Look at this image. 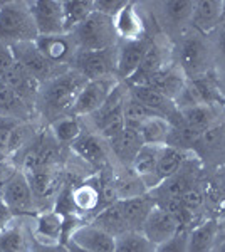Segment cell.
<instances>
[{
  "mask_svg": "<svg viewBox=\"0 0 225 252\" xmlns=\"http://www.w3.org/2000/svg\"><path fill=\"white\" fill-rule=\"evenodd\" d=\"M116 52L118 46L106 51H77L71 63V69L88 81L116 78Z\"/></svg>",
  "mask_w": 225,
  "mask_h": 252,
  "instance_id": "9c48e42d",
  "label": "cell"
},
{
  "mask_svg": "<svg viewBox=\"0 0 225 252\" xmlns=\"http://www.w3.org/2000/svg\"><path fill=\"white\" fill-rule=\"evenodd\" d=\"M86 83H88V79L71 67L57 74L56 78L49 79L47 83H44L40 86L37 103H35V108L39 109L40 116L44 120L47 118L49 125H51L57 118L69 115L77 94L81 93Z\"/></svg>",
  "mask_w": 225,
  "mask_h": 252,
  "instance_id": "6da1fadb",
  "label": "cell"
},
{
  "mask_svg": "<svg viewBox=\"0 0 225 252\" xmlns=\"http://www.w3.org/2000/svg\"><path fill=\"white\" fill-rule=\"evenodd\" d=\"M195 157L200 161H205L207 158H215L225 153V118L220 123L207 129L202 136L198 138L197 145L193 148Z\"/></svg>",
  "mask_w": 225,
  "mask_h": 252,
  "instance_id": "1f68e13d",
  "label": "cell"
},
{
  "mask_svg": "<svg viewBox=\"0 0 225 252\" xmlns=\"http://www.w3.org/2000/svg\"><path fill=\"white\" fill-rule=\"evenodd\" d=\"M69 34L76 40L79 51H106V49L116 47L120 42L113 19L97 12H93L83 24H79Z\"/></svg>",
  "mask_w": 225,
  "mask_h": 252,
  "instance_id": "5b68a950",
  "label": "cell"
},
{
  "mask_svg": "<svg viewBox=\"0 0 225 252\" xmlns=\"http://www.w3.org/2000/svg\"><path fill=\"white\" fill-rule=\"evenodd\" d=\"M64 215L54 209L37 212L32 227V241L40 246H63Z\"/></svg>",
  "mask_w": 225,
  "mask_h": 252,
  "instance_id": "e0dca14e",
  "label": "cell"
},
{
  "mask_svg": "<svg viewBox=\"0 0 225 252\" xmlns=\"http://www.w3.org/2000/svg\"><path fill=\"white\" fill-rule=\"evenodd\" d=\"M34 108L35 106L27 103L24 97H20L12 88L0 83V116L2 118L22 123L31 118Z\"/></svg>",
  "mask_w": 225,
  "mask_h": 252,
  "instance_id": "4dcf8cb0",
  "label": "cell"
},
{
  "mask_svg": "<svg viewBox=\"0 0 225 252\" xmlns=\"http://www.w3.org/2000/svg\"><path fill=\"white\" fill-rule=\"evenodd\" d=\"M29 9L39 35L67 34L64 26L63 0H32L29 2Z\"/></svg>",
  "mask_w": 225,
  "mask_h": 252,
  "instance_id": "7c38bea8",
  "label": "cell"
},
{
  "mask_svg": "<svg viewBox=\"0 0 225 252\" xmlns=\"http://www.w3.org/2000/svg\"><path fill=\"white\" fill-rule=\"evenodd\" d=\"M195 2L190 0H170V2H157L151 3L155 24L161 35L171 42H175L185 31L190 29L192 14H193Z\"/></svg>",
  "mask_w": 225,
  "mask_h": 252,
  "instance_id": "8992f818",
  "label": "cell"
},
{
  "mask_svg": "<svg viewBox=\"0 0 225 252\" xmlns=\"http://www.w3.org/2000/svg\"><path fill=\"white\" fill-rule=\"evenodd\" d=\"M89 222H93L94 225L103 229L104 232H108L109 235H113L114 239L129 232V227H128V223H126L125 215H123L120 202H114V204L97 210Z\"/></svg>",
  "mask_w": 225,
  "mask_h": 252,
  "instance_id": "d6a6232c",
  "label": "cell"
},
{
  "mask_svg": "<svg viewBox=\"0 0 225 252\" xmlns=\"http://www.w3.org/2000/svg\"><path fill=\"white\" fill-rule=\"evenodd\" d=\"M212 46V54H214L215 72L225 71V26L220 24L217 29L208 34Z\"/></svg>",
  "mask_w": 225,
  "mask_h": 252,
  "instance_id": "60d3db41",
  "label": "cell"
},
{
  "mask_svg": "<svg viewBox=\"0 0 225 252\" xmlns=\"http://www.w3.org/2000/svg\"><path fill=\"white\" fill-rule=\"evenodd\" d=\"M113 22L120 42H131L150 37L148 19L146 12L141 10V3L128 2V5L113 19Z\"/></svg>",
  "mask_w": 225,
  "mask_h": 252,
  "instance_id": "5bb4252c",
  "label": "cell"
},
{
  "mask_svg": "<svg viewBox=\"0 0 225 252\" xmlns=\"http://www.w3.org/2000/svg\"><path fill=\"white\" fill-rule=\"evenodd\" d=\"M15 64V59H14V54H12V49L7 42L0 40V79L3 78L9 69Z\"/></svg>",
  "mask_w": 225,
  "mask_h": 252,
  "instance_id": "f6af8a7d",
  "label": "cell"
},
{
  "mask_svg": "<svg viewBox=\"0 0 225 252\" xmlns=\"http://www.w3.org/2000/svg\"><path fill=\"white\" fill-rule=\"evenodd\" d=\"M173 63L187 81L202 79L215 72L210 39L205 34L188 29L173 42Z\"/></svg>",
  "mask_w": 225,
  "mask_h": 252,
  "instance_id": "7a4b0ae2",
  "label": "cell"
},
{
  "mask_svg": "<svg viewBox=\"0 0 225 252\" xmlns=\"http://www.w3.org/2000/svg\"><path fill=\"white\" fill-rule=\"evenodd\" d=\"M71 200L76 214H96L101 207V177L86 178L72 187Z\"/></svg>",
  "mask_w": 225,
  "mask_h": 252,
  "instance_id": "603a6c76",
  "label": "cell"
},
{
  "mask_svg": "<svg viewBox=\"0 0 225 252\" xmlns=\"http://www.w3.org/2000/svg\"><path fill=\"white\" fill-rule=\"evenodd\" d=\"M71 150L84 163L97 166V168H104L109 163V158H111L108 143L99 135H96V133L88 128L71 145Z\"/></svg>",
  "mask_w": 225,
  "mask_h": 252,
  "instance_id": "2e32d148",
  "label": "cell"
},
{
  "mask_svg": "<svg viewBox=\"0 0 225 252\" xmlns=\"http://www.w3.org/2000/svg\"><path fill=\"white\" fill-rule=\"evenodd\" d=\"M14 217H15V215L12 214V210L5 204H3L2 200H0V234H2L3 230L10 225L12 220H14Z\"/></svg>",
  "mask_w": 225,
  "mask_h": 252,
  "instance_id": "bcb514c9",
  "label": "cell"
},
{
  "mask_svg": "<svg viewBox=\"0 0 225 252\" xmlns=\"http://www.w3.org/2000/svg\"><path fill=\"white\" fill-rule=\"evenodd\" d=\"M0 200L9 207L14 215L34 214L37 209L29 178L20 168L12 170L5 177L0 187Z\"/></svg>",
  "mask_w": 225,
  "mask_h": 252,
  "instance_id": "ba28073f",
  "label": "cell"
},
{
  "mask_svg": "<svg viewBox=\"0 0 225 252\" xmlns=\"http://www.w3.org/2000/svg\"><path fill=\"white\" fill-rule=\"evenodd\" d=\"M215 83H217V88H219L220 96H222V99L225 103V71L215 72Z\"/></svg>",
  "mask_w": 225,
  "mask_h": 252,
  "instance_id": "681fc988",
  "label": "cell"
},
{
  "mask_svg": "<svg viewBox=\"0 0 225 252\" xmlns=\"http://www.w3.org/2000/svg\"><path fill=\"white\" fill-rule=\"evenodd\" d=\"M178 113L182 123H185L198 135H203L207 129H210L225 118V104H197V106L178 109Z\"/></svg>",
  "mask_w": 225,
  "mask_h": 252,
  "instance_id": "ac0fdd59",
  "label": "cell"
},
{
  "mask_svg": "<svg viewBox=\"0 0 225 252\" xmlns=\"http://www.w3.org/2000/svg\"><path fill=\"white\" fill-rule=\"evenodd\" d=\"M192 152H183L178 150L175 146L170 145H163L160 148V157H158V166H157V178H158V185L161 184L165 178L171 177L173 173H177L182 165L187 161L188 155ZM157 189V187H155Z\"/></svg>",
  "mask_w": 225,
  "mask_h": 252,
  "instance_id": "d590c367",
  "label": "cell"
},
{
  "mask_svg": "<svg viewBox=\"0 0 225 252\" xmlns=\"http://www.w3.org/2000/svg\"><path fill=\"white\" fill-rule=\"evenodd\" d=\"M150 44V37L131 42H120L116 52V78L121 83L131 79V76L140 67L146 47Z\"/></svg>",
  "mask_w": 225,
  "mask_h": 252,
  "instance_id": "d6986e66",
  "label": "cell"
},
{
  "mask_svg": "<svg viewBox=\"0 0 225 252\" xmlns=\"http://www.w3.org/2000/svg\"><path fill=\"white\" fill-rule=\"evenodd\" d=\"M118 202L121 205L123 215H125L129 230H136V232H141L150 212L157 205V200H155L151 192L140 195V197L128 198V200H118Z\"/></svg>",
  "mask_w": 225,
  "mask_h": 252,
  "instance_id": "83f0119b",
  "label": "cell"
},
{
  "mask_svg": "<svg viewBox=\"0 0 225 252\" xmlns=\"http://www.w3.org/2000/svg\"><path fill=\"white\" fill-rule=\"evenodd\" d=\"M128 86V84H126ZM128 91L134 99H138L141 104H145L146 108L151 109L155 115L165 118L170 123L178 118V108L175 104V101H171L170 97L158 93L157 89L150 86H128Z\"/></svg>",
  "mask_w": 225,
  "mask_h": 252,
  "instance_id": "7402d4cb",
  "label": "cell"
},
{
  "mask_svg": "<svg viewBox=\"0 0 225 252\" xmlns=\"http://www.w3.org/2000/svg\"><path fill=\"white\" fill-rule=\"evenodd\" d=\"M161 146L143 145V148L138 152L136 158H134L131 166H129V168H131L133 172L145 182V185L148 187L150 192L155 189V187H158L157 166H158L160 148H161Z\"/></svg>",
  "mask_w": 225,
  "mask_h": 252,
  "instance_id": "f546056e",
  "label": "cell"
},
{
  "mask_svg": "<svg viewBox=\"0 0 225 252\" xmlns=\"http://www.w3.org/2000/svg\"><path fill=\"white\" fill-rule=\"evenodd\" d=\"M198 185L193 187V189L188 190L185 195L180 197V200L183 202V205H185L195 217H197V214H200V210H203L207 205V193H205V190Z\"/></svg>",
  "mask_w": 225,
  "mask_h": 252,
  "instance_id": "b9f144b4",
  "label": "cell"
},
{
  "mask_svg": "<svg viewBox=\"0 0 225 252\" xmlns=\"http://www.w3.org/2000/svg\"><path fill=\"white\" fill-rule=\"evenodd\" d=\"M214 187L217 189L220 198H222V202L225 204V173H220L219 177H217V180L214 182Z\"/></svg>",
  "mask_w": 225,
  "mask_h": 252,
  "instance_id": "c3c4849f",
  "label": "cell"
},
{
  "mask_svg": "<svg viewBox=\"0 0 225 252\" xmlns=\"http://www.w3.org/2000/svg\"><path fill=\"white\" fill-rule=\"evenodd\" d=\"M12 54H14L15 63L20 64L31 76H34L40 84L47 83L49 79L56 78L57 74L67 71V69L57 67L54 64H51L39 52V49L35 47L34 42H17L12 44Z\"/></svg>",
  "mask_w": 225,
  "mask_h": 252,
  "instance_id": "8fae6325",
  "label": "cell"
},
{
  "mask_svg": "<svg viewBox=\"0 0 225 252\" xmlns=\"http://www.w3.org/2000/svg\"><path fill=\"white\" fill-rule=\"evenodd\" d=\"M93 5H94V12L114 19L128 5V0H93Z\"/></svg>",
  "mask_w": 225,
  "mask_h": 252,
  "instance_id": "ee69618b",
  "label": "cell"
},
{
  "mask_svg": "<svg viewBox=\"0 0 225 252\" xmlns=\"http://www.w3.org/2000/svg\"><path fill=\"white\" fill-rule=\"evenodd\" d=\"M126 96H128V86L125 83H120L103 106L91 116L83 118L86 128L99 135L104 141H109L111 138L120 135L125 129Z\"/></svg>",
  "mask_w": 225,
  "mask_h": 252,
  "instance_id": "3957f363",
  "label": "cell"
},
{
  "mask_svg": "<svg viewBox=\"0 0 225 252\" xmlns=\"http://www.w3.org/2000/svg\"><path fill=\"white\" fill-rule=\"evenodd\" d=\"M83 131H84L83 120L72 115H64L49 125V133L54 136V140L61 146L63 145L71 146Z\"/></svg>",
  "mask_w": 225,
  "mask_h": 252,
  "instance_id": "e575fe53",
  "label": "cell"
},
{
  "mask_svg": "<svg viewBox=\"0 0 225 252\" xmlns=\"http://www.w3.org/2000/svg\"><path fill=\"white\" fill-rule=\"evenodd\" d=\"M224 0H195L190 29L200 34H212L222 24Z\"/></svg>",
  "mask_w": 225,
  "mask_h": 252,
  "instance_id": "cb8c5ba5",
  "label": "cell"
},
{
  "mask_svg": "<svg viewBox=\"0 0 225 252\" xmlns=\"http://www.w3.org/2000/svg\"><path fill=\"white\" fill-rule=\"evenodd\" d=\"M108 143L109 153H111V158L120 163V166L123 168H129L133 163V160L136 158L138 152L143 148V140L140 136V131L134 128H128L125 126V129L116 135L114 138H111Z\"/></svg>",
  "mask_w": 225,
  "mask_h": 252,
  "instance_id": "44dd1931",
  "label": "cell"
},
{
  "mask_svg": "<svg viewBox=\"0 0 225 252\" xmlns=\"http://www.w3.org/2000/svg\"><path fill=\"white\" fill-rule=\"evenodd\" d=\"M121 81L116 78H104V79H93L84 84L81 93L77 94L74 104H72L69 115L76 118H88L93 113H96L103 104L108 101V97L113 94V91L118 88Z\"/></svg>",
  "mask_w": 225,
  "mask_h": 252,
  "instance_id": "30bf717a",
  "label": "cell"
},
{
  "mask_svg": "<svg viewBox=\"0 0 225 252\" xmlns=\"http://www.w3.org/2000/svg\"><path fill=\"white\" fill-rule=\"evenodd\" d=\"M39 37L29 2H2L0 5V40L9 46L34 42Z\"/></svg>",
  "mask_w": 225,
  "mask_h": 252,
  "instance_id": "277c9868",
  "label": "cell"
},
{
  "mask_svg": "<svg viewBox=\"0 0 225 252\" xmlns=\"http://www.w3.org/2000/svg\"><path fill=\"white\" fill-rule=\"evenodd\" d=\"M26 173V172H24ZM31 184L32 193H34L35 207H39V202L52 200V204L56 202V197L61 190V178L52 168H42V170H34V172L26 173Z\"/></svg>",
  "mask_w": 225,
  "mask_h": 252,
  "instance_id": "4316f807",
  "label": "cell"
},
{
  "mask_svg": "<svg viewBox=\"0 0 225 252\" xmlns=\"http://www.w3.org/2000/svg\"><path fill=\"white\" fill-rule=\"evenodd\" d=\"M171 125L168 120L161 116H153L150 120H146L145 123L140 125L138 131L145 145H153V146H161L166 145L168 141Z\"/></svg>",
  "mask_w": 225,
  "mask_h": 252,
  "instance_id": "8d00e7d4",
  "label": "cell"
},
{
  "mask_svg": "<svg viewBox=\"0 0 225 252\" xmlns=\"http://www.w3.org/2000/svg\"><path fill=\"white\" fill-rule=\"evenodd\" d=\"M178 230H182V229H180L177 220H175L163 207H160L157 204L155 209L150 212L148 219H146L141 232L145 234L146 239L153 242L155 246H160V244L175 237V235L178 234Z\"/></svg>",
  "mask_w": 225,
  "mask_h": 252,
  "instance_id": "ffe728a7",
  "label": "cell"
},
{
  "mask_svg": "<svg viewBox=\"0 0 225 252\" xmlns=\"http://www.w3.org/2000/svg\"><path fill=\"white\" fill-rule=\"evenodd\" d=\"M114 252H157V246L148 241L143 232L129 230L116 239Z\"/></svg>",
  "mask_w": 225,
  "mask_h": 252,
  "instance_id": "f35d334b",
  "label": "cell"
},
{
  "mask_svg": "<svg viewBox=\"0 0 225 252\" xmlns=\"http://www.w3.org/2000/svg\"><path fill=\"white\" fill-rule=\"evenodd\" d=\"M188 237H190V229L178 230L175 237L157 246V252H188Z\"/></svg>",
  "mask_w": 225,
  "mask_h": 252,
  "instance_id": "7bdbcfd3",
  "label": "cell"
},
{
  "mask_svg": "<svg viewBox=\"0 0 225 252\" xmlns=\"http://www.w3.org/2000/svg\"><path fill=\"white\" fill-rule=\"evenodd\" d=\"M173 63V42L163 37L161 34L150 37V44L146 47V52L143 56V61L138 67V71L131 76V79L126 81L128 86H143L158 74L161 69Z\"/></svg>",
  "mask_w": 225,
  "mask_h": 252,
  "instance_id": "52a82bcc",
  "label": "cell"
},
{
  "mask_svg": "<svg viewBox=\"0 0 225 252\" xmlns=\"http://www.w3.org/2000/svg\"><path fill=\"white\" fill-rule=\"evenodd\" d=\"M185 84H187V78L183 76V72L180 71V67L177 64L171 63L170 66L161 69L158 74H155L153 78L146 84H143V86H150V88L157 89L158 93L170 97L171 101H177V97L180 96V93L183 91Z\"/></svg>",
  "mask_w": 225,
  "mask_h": 252,
  "instance_id": "f1b7e54d",
  "label": "cell"
},
{
  "mask_svg": "<svg viewBox=\"0 0 225 252\" xmlns=\"http://www.w3.org/2000/svg\"><path fill=\"white\" fill-rule=\"evenodd\" d=\"M222 24L225 26V0H224V10H222Z\"/></svg>",
  "mask_w": 225,
  "mask_h": 252,
  "instance_id": "f5cc1de1",
  "label": "cell"
},
{
  "mask_svg": "<svg viewBox=\"0 0 225 252\" xmlns=\"http://www.w3.org/2000/svg\"><path fill=\"white\" fill-rule=\"evenodd\" d=\"M219 222H220V232H222V235H224L222 239H225V217L222 219V220H219Z\"/></svg>",
  "mask_w": 225,
  "mask_h": 252,
  "instance_id": "816d5d0a",
  "label": "cell"
},
{
  "mask_svg": "<svg viewBox=\"0 0 225 252\" xmlns=\"http://www.w3.org/2000/svg\"><path fill=\"white\" fill-rule=\"evenodd\" d=\"M153 116H158V115H155V113L146 108L145 104H141L138 99H134L128 91V96H126V101H125V126L138 129L141 123H145L146 120H150V118H153Z\"/></svg>",
  "mask_w": 225,
  "mask_h": 252,
  "instance_id": "ab89813d",
  "label": "cell"
},
{
  "mask_svg": "<svg viewBox=\"0 0 225 252\" xmlns=\"http://www.w3.org/2000/svg\"><path fill=\"white\" fill-rule=\"evenodd\" d=\"M220 235L222 232H220L219 219L212 217L195 223L190 229L188 252H215L217 246L220 244Z\"/></svg>",
  "mask_w": 225,
  "mask_h": 252,
  "instance_id": "d4e9b609",
  "label": "cell"
},
{
  "mask_svg": "<svg viewBox=\"0 0 225 252\" xmlns=\"http://www.w3.org/2000/svg\"><path fill=\"white\" fill-rule=\"evenodd\" d=\"M29 252H69V249L64 246H40V244H35L32 241L31 251Z\"/></svg>",
  "mask_w": 225,
  "mask_h": 252,
  "instance_id": "7dc6e473",
  "label": "cell"
},
{
  "mask_svg": "<svg viewBox=\"0 0 225 252\" xmlns=\"http://www.w3.org/2000/svg\"><path fill=\"white\" fill-rule=\"evenodd\" d=\"M113 185L114 190H116L118 200H128V198L140 197V195L150 192L145 182L131 168H123V166L120 173L113 175Z\"/></svg>",
  "mask_w": 225,
  "mask_h": 252,
  "instance_id": "836d02e7",
  "label": "cell"
},
{
  "mask_svg": "<svg viewBox=\"0 0 225 252\" xmlns=\"http://www.w3.org/2000/svg\"><path fill=\"white\" fill-rule=\"evenodd\" d=\"M215 252H225V239L222 242L219 244V246H217V249H215Z\"/></svg>",
  "mask_w": 225,
  "mask_h": 252,
  "instance_id": "f907efd6",
  "label": "cell"
},
{
  "mask_svg": "<svg viewBox=\"0 0 225 252\" xmlns=\"http://www.w3.org/2000/svg\"><path fill=\"white\" fill-rule=\"evenodd\" d=\"M67 249L79 252H114L116 249V239L93 222H83L71 234Z\"/></svg>",
  "mask_w": 225,
  "mask_h": 252,
  "instance_id": "4fadbf2b",
  "label": "cell"
},
{
  "mask_svg": "<svg viewBox=\"0 0 225 252\" xmlns=\"http://www.w3.org/2000/svg\"><path fill=\"white\" fill-rule=\"evenodd\" d=\"M66 32H72L94 12L93 0H63Z\"/></svg>",
  "mask_w": 225,
  "mask_h": 252,
  "instance_id": "74e56055",
  "label": "cell"
},
{
  "mask_svg": "<svg viewBox=\"0 0 225 252\" xmlns=\"http://www.w3.org/2000/svg\"><path fill=\"white\" fill-rule=\"evenodd\" d=\"M0 83L7 84V86L14 89L20 97H24L27 103H31L32 106H35L40 86H42V84H40L34 76L29 74L20 64L15 63L14 66L3 74V78L0 79Z\"/></svg>",
  "mask_w": 225,
  "mask_h": 252,
  "instance_id": "484cf974",
  "label": "cell"
},
{
  "mask_svg": "<svg viewBox=\"0 0 225 252\" xmlns=\"http://www.w3.org/2000/svg\"><path fill=\"white\" fill-rule=\"evenodd\" d=\"M35 47L49 63L57 67L69 69L74 59L76 52L79 51L76 46V40L71 34H59V35H39L34 40Z\"/></svg>",
  "mask_w": 225,
  "mask_h": 252,
  "instance_id": "9a60e30c",
  "label": "cell"
}]
</instances>
